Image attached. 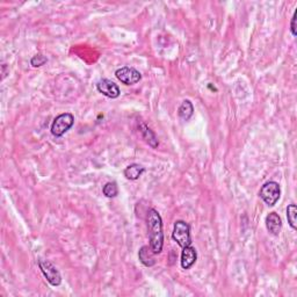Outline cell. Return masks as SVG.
I'll return each instance as SVG.
<instances>
[{
    "instance_id": "obj_1",
    "label": "cell",
    "mask_w": 297,
    "mask_h": 297,
    "mask_svg": "<svg viewBox=\"0 0 297 297\" xmlns=\"http://www.w3.org/2000/svg\"><path fill=\"white\" fill-rule=\"evenodd\" d=\"M147 223L148 229V239H150V247L152 248L154 254L162 253L164 246L163 220L156 209H150L148 210Z\"/></svg>"
},
{
    "instance_id": "obj_2",
    "label": "cell",
    "mask_w": 297,
    "mask_h": 297,
    "mask_svg": "<svg viewBox=\"0 0 297 297\" xmlns=\"http://www.w3.org/2000/svg\"><path fill=\"white\" fill-rule=\"evenodd\" d=\"M172 238L181 248L192 245V237H190V226L185 221H177L174 223V229L172 232Z\"/></svg>"
},
{
    "instance_id": "obj_3",
    "label": "cell",
    "mask_w": 297,
    "mask_h": 297,
    "mask_svg": "<svg viewBox=\"0 0 297 297\" xmlns=\"http://www.w3.org/2000/svg\"><path fill=\"white\" fill-rule=\"evenodd\" d=\"M74 123V116L70 113H63L58 115L56 119L54 120L53 124H51V134L55 137H60L68 132L70 129L72 128Z\"/></svg>"
},
{
    "instance_id": "obj_4",
    "label": "cell",
    "mask_w": 297,
    "mask_h": 297,
    "mask_svg": "<svg viewBox=\"0 0 297 297\" xmlns=\"http://www.w3.org/2000/svg\"><path fill=\"white\" fill-rule=\"evenodd\" d=\"M259 195L266 204L269 205V207H273V205L277 204L278 199H280L281 195L280 185L275 183V181H268V183H266L261 187Z\"/></svg>"
},
{
    "instance_id": "obj_5",
    "label": "cell",
    "mask_w": 297,
    "mask_h": 297,
    "mask_svg": "<svg viewBox=\"0 0 297 297\" xmlns=\"http://www.w3.org/2000/svg\"><path fill=\"white\" fill-rule=\"evenodd\" d=\"M38 267H40L42 274L47 278V281L51 286L58 287L62 283V277H60L58 269L48 260H38Z\"/></svg>"
},
{
    "instance_id": "obj_6",
    "label": "cell",
    "mask_w": 297,
    "mask_h": 297,
    "mask_svg": "<svg viewBox=\"0 0 297 297\" xmlns=\"http://www.w3.org/2000/svg\"><path fill=\"white\" fill-rule=\"evenodd\" d=\"M115 75L121 83L127 85V86L137 84L142 79L141 72L137 71L135 68H130V66H123V68L116 70Z\"/></svg>"
},
{
    "instance_id": "obj_7",
    "label": "cell",
    "mask_w": 297,
    "mask_h": 297,
    "mask_svg": "<svg viewBox=\"0 0 297 297\" xmlns=\"http://www.w3.org/2000/svg\"><path fill=\"white\" fill-rule=\"evenodd\" d=\"M96 90L99 91V93L104 94L105 96L111 99H116L120 96V89L114 81L109 79H101L96 83Z\"/></svg>"
},
{
    "instance_id": "obj_8",
    "label": "cell",
    "mask_w": 297,
    "mask_h": 297,
    "mask_svg": "<svg viewBox=\"0 0 297 297\" xmlns=\"http://www.w3.org/2000/svg\"><path fill=\"white\" fill-rule=\"evenodd\" d=\"M196 259H198V253H196V250L192 246V245L183 248L180 262H181V267L184 269H189L192 267L194 263L196 262Z\"/></svg>"
},
{
    "instance_id": "obj_9",
    "label": "cell",
    "mask_w": 297,
    "mask_h": 297,
    "mask_svg": "<svg viewBox=\"0 0 297 297\" xmlns=\"http://www.w3.org/2000/svg\"><path fill=\"white\" fill-rule=\"evenodd\" d=\"M266 228L272 235L278 236V233L281 232V229H282V221H281V217L278 216L277 213H271L267 215L266 217Z\"/></svg>"
},
{
    "instance_id": "obj_10",
    "label": "cell",
    "mask_w": 297,
    "mask_h": 297,
    "mask_svg": "<svg viewBox=\"0 0 297 297\" xmlns=\"http://www.w3.org/2000/svg\"><path fill=\"white\" fill-rule=\"evenodd\" d=\"M138 259L147 267H152L154 263H156L154 252L152 251V248L148 246L141 247V250L138 252Z\"/></svg>"
},
{
    "instance_id": "obj_11",
    "label": "cell",
    "mask_w": 297,
    "mask_h": 297,
    "mask_svg": "<svg viewBox=\"0 0 297 297\" xmlns=\"http://www.w3.org/2000/svg\"><path fill=\"white\" fill-rule=\"evenodd\" d=\"M139 130H141L142 136H143L145 142H147V143L150 145V147H152V148L158 147V144H159L158 139H157L156 135H154V132L150 128H148L147 124L142 122L141 124H139Z\"/></svg>"
},
{
    "instance_id": "obj_12",
    "label": "cell",
    "mask_w": 297,
    "mask_h": 297,
    "mask_svg": "<svg viewBox=\"0 0 297 297\" xmlns=\"http://www.w3.org/2000/svg\"><path fill=\"white\" fill-rule=\"evenodd\" d=\"M144 171L145 168L142 165L131 164V165H129L128 167L124 169V177L128 179V180H137V179H139V177L144 173Z\"/></svg>"
},
{
    "instance_id": "obj_13",
    "label": "cell",
    "mask_w": 297,
    "mask_h": 297,
    "mask_svg": "<svg viewBox=\"0 0 297 297\" xmlns=\"http://www.w3.org/2000/svg\"><path fill=\"white\" fill-rule=\"evenodd\" d=\"M194 114V107L193 104L189 100H184L183 104L179 107L178 115L183 121H188Z\"/></svg>"
},
{
    "instance_id": "obj_14",
    "label": "cell",
    "mask_w": 297,
    "mask_h": 297,
    "mask_svg": "<svg viewBox=\"0 0 297 297\" xmlns=\"http://www.w3.org/2000/svg\"><path fill=\"white\" fill-rule=\"evenodd\" d=\"M296 217H297L296 204H289L287 208V218H288V223H289V225L292 226L294 230L297 229Z\"/></svg>"
},
{
    "instance_id": "obj_15",
    "label": "cell",
    "mask_w": 297,
    "mask_h": 297,
    "mask_svg": "<svg viewBox=\"0 0 297 297\" xmlns=\"http://www.w3.org/2000/svg\"><path fill=\"white\" fill-rule=\"evenodd\" d=\"M102 192H104L105 196L111 199V198H115V196L119 194V188H117L116 183H107L104 186V188H102Z\"/></svg>"
},
{
    "instance_id": "obj_16",
    "label": "cell",
    "mask_w": 297,
    "mask_h": 297,
    "mask_svg": "<svg viewBox=\"0 0 297 297\" xmlns=\"http://www.w3.org/2000/svg\"><path fill=\"white\" fill-rule=\"evenodd\" d=\"M47 62H48L47 57L41 54L35 55V56L30 59V64H32V66H34V68H40V66L44 65Z\"/></svg>"
},
{
    "instance_id": "obj_17",
    "label": "cell",
    "mask_w": 297,
    "mask_h": 297,
    "mask_svg": "<svg viewBox=\"0 0 297 297\" xmlns=\"http://www.w3.org/2000/svg\"><path fill=\"white\" fill-rule=\"evenodd\" d=\"M296 15H297V12L294 13L293 18H292V25H290V30H292L293 36L297 35V32H296Z\"/></svg>"
}]
</instances>
